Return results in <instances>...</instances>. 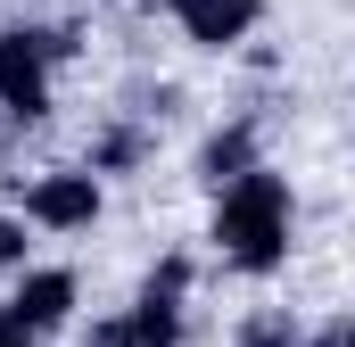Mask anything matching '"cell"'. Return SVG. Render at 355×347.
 I'll return each mask as SVG.
<instances>
[{
    "label": "cell",
    "instance_id": "obj_1",
    "mask_svg": "<svg viewBox=\"0 0 355 347\" xmlns=\"http://www.w3.org/2000/svg\"><path fill=\"white\" fill-rule=\"evenodd\" d=\"M207 240H215V257L232 264V273H248V281H265L289 264V240H297V190H289V174H240L232 190H215V215H207Z\"/></svg>",
    "mask_w": 355,
    "mask_h": 347
},
{
    "label": "cell",
    "instance_id": "obj_2",
    "mask_svg": "<svg viewBox=\"0 0 355 347\" xmlns=\"http://www.w3.org/2000/svg\"><path fill=\"white\" fill-rule=\"evenodd\" d=\"M83 42L67 25H0V116L8 124H50L58 108V67Z\"/></svg>",
    "mask_w": 355,
    "mask_h": 347
},
{
    "label": "cell",
    "instance_id": "obj_3",
    "mask_svg": "<svg viewBox=\"0 0 355 347\" xmlns=\"http://www.w3.org/2000/svg\"><path fill=\"white\" fill-rule=\"evenodd\" d=\"M17 215L33 223V232H91L99 215H107V182L91 166H42L33 182H17Z\"/></svg>",
    "mask_w": 355,
    "mask_h": 347
},
{
    "label": "cell",
    "instance_id": "obj_4",
    "mask_svg": "<svg viewBox=\"0 0 355 347\" xmlns=\"http://www.w3.org/2000/svg\"><path fill=\"white\" fill-rule=\"evenodd\" d=\"M33 339H50V331H67L75 323V306H83V281H75V264H25L17 281H8V298H0Z\"/></svg>",
    "mask_w": 355,
    "mask_h": 347
},
{
    "label": "cell",
    "instance_id": "obj_5",
    "mask_svg": "<svg viewBox=\"0 0 355 347\" xmlns=\"http://www.w3.org/2000/svg\"><path fill=\"white\" fill-rule=\"evenodd\" d=\"M174 25H182V42H190V50H215V58H232V50H248V42H257V25H265V0H190Z\"/></svg>",
    "mask_w": 355,
    "mask_h": 347
},
{
    "label": "cell",
    "instance_id": "obj_6",
    "mask_svg": "<svg viewBox=\"0 0 355 347\" xmlns=\"http://www.w3.org/2000/svg\"><path fill=\"white\" fill-rule=\"evenodd\" d=\"M257 116H232V124H215L207 141H198V182L207 190H232L240 174H257Z\"/></svg>",
    "mask_w": 355,
    "mask_h": 347
},
{
    "label": "cell",
    "instance_id": "obj_7",
    "mask_svg": "<svg viewBox=\"0 0 355 347\" xmlns=\"http://www.w3.org/2000/svg\"><path fill=\"white\" fill-rule=\"evenodd\" d=\"M141 158H149V133H141V124H107V133L91 141V158H83V166L107 182V174H132Z\"/></svg>",
    "mask_w": 355,
    "mask_h": 347
},
{
    "label": "cell",
    "instance_id": "obj_8",
    "mask_svg": "<svg viewBox=\"0 0 355 347\" xmlns=\"http://www.w3.org/2000/svg\"><path fill=\"white\" fill-rule=\"evenodd\" d=\"M297 339H306V331H297V314H289V306H257V314L232 331V347H297Z\"/></svg>",
    "mask_w": 355,
    "mask_h": 347
},
{
    "label": "cell",
    "instance_id": "obj_9",
    "mask_svg": "<svg viewBox=\"0 0 355 347\" xmlns=\"http://www.w3.org/2000/svg\"><path fill=\"white\" fill-rule=\"evenodd\" d=\"M25 264H33V223L8 207V215H0V281H17Z\"/></svg>",
    "mask_w": 355,
    "mask_h": 347
},
{
    "label": "cell",
    "instance_id": "obj_10",
    "mask_svg": "<svg viewBox=\"0 0 355 347\" xmlns=\"http://www.w3.org/2000/svg\"><path fill=\"white\" fill-rule=\"evenodd\" d=\"M190 273H198V264L182 257V248H174V257H157V264H149V281H141V298H182V306H190Z\"/></svg>",
    "mask_w": 355,
    "mask_h": 347
},
{
    "label": "cell",
    "instance_id": "obj_11",
    "mask_svg": "<svg viewBox=\"0 0 355 347\" xmlns=\"http://www.w3.org/2000/svg\"><path fill=\"white\" fill-rule=\"evenodd\" d=\"M0 347H42V339H33V331H25V323H17V314L0 306Z\"/></svg>",
    "mask_w": 355,
    "mask_h": 347
},
{
    "label": "cell",
    "instance_id": "obj_12",
    "mask_svg": "<svg viewBox=\"0 0 355 347\" xmlns=\"http://www.w3.org/2000/svg\"><path fill=\"white\" fill-rule=\"evenodd\" d=\"M297 347H347V339H339V323H331V331H314V339H297Z\"/></svg>",
    "mask_w": 355,
    "mask_h": 347
},
{
    "label": "cell",
    "instance_id": "obj_13",
    "mask_svg": "<svg viewBox=\"0 0 355 347\" xmlns=\"http://www.w3.org/2000/svg\"><path fill=\"white\" fill-rule=\"evenodd\" d=\"M157 8H166V17H182V8H190V0H157Z\"/></svg>",
    "mask_w": 355,
    "mask_h": 347
},
{
    "label": "cell",
    "instance_id": "obj_14",
    "mask_svg": "<svg viewBox=\"0 0 355 347\" xmlns=\"http://www.w3.org/2000/svg\"><path fill=\"white\" fill-rule=\"evenodd\" d=\"M339 339H347V347H355V314H347V323H339Z\"/></svg>",
    "mask_w": 355,
    "mask_h": 347
}]
</instances>
